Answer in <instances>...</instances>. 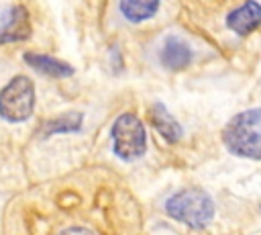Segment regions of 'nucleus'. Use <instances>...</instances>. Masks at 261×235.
<instances>
[{
	"mask_svg": "<svg viewBox=\"0 0 261 235\" xmlns=\"http://www.w3.org/2000/svg\"><path fill=\"white\" fill-rule=\"evenodd\" d=\"M222 141L232 155L261 159V108L234 114L222 131Z\"/></svg>",
	"mask_w": 261,
	"mask_h": 235,
	"instance_id": "1",
	"label": "nucleus"
},
{
	"mask_svg": "<svg viewBox=\"0 0 261 235\" xmlns=\"http://www.w3.org/2000/svg\"><path fill=\"white\" fill-rule=\"evenodd\" d=\"M165 213L179 223L202 229L214 217V202L202 190H181L167 198Z\"/></svg>",
	"mask_w": 261,
	"mask_h": 235,
	"instance_id": "2",
	"label": "nucleus"
},
{
	"mask_svg": "<svg viewBox=\"0 0 261 235\" xmlns=\"http://www.w3.org/2000/svg\"><path fill=\"white\" fill-rule=\"evenodd\" d=\"M112 149L120 159H139L147 149V133L141 119L133 112H122L110 127Z\"/></svg>",
	"mask_w": 261,
	"mask_h": 235,
	"instance_id": "3",
	"label": "nucleus"
},
{
	"mask_svg": "<svg viewBox=\"0 0 261 235\" xmlns=\"http://www.w3.org/2000/svg\"><path fill=\"white\" fill-rule=\"evenodd\" d=\"M35 110V84L18 74L0 90V116L6 123H22Z\"/></svg>",
	"mask_w": 261,
	"mask_h": 235,
	"instance_id": "4",
	"label": "nucleus"
},
{
	"mask_svg": "<svg viewBox=\"0 0 261 235\" xmlns=\"http://www.w3.org/2000/svg\"><path fill=\"white\" fill-rule=\"evenodd\" d=\"M31 18L29 10L20 4H14L6 10H0V43H18L29 39Z\"/></svg>",
	"mask_w": 261,
	"mask_h": 235,
	"instance_id": "5",
	"label": "nucleus"
},
{
	"mask_svg": "<svg viewBox=\"0 0 261 235\" xmlns=\"http://www.w3.org/2000/svg\"><path fill=\"white\" fill-rule=\"evenodd\" d=\"M192 57H194L192 47L188 45V41H184L177 35L165 37V41H163V45L159 49V61L169 72H179V69L188 67Z\"/></svg>",
	"mask_w": 261,
	"mask_h": 235,
	"instance_id": "6",
	"label": "nucleus"
},
{
	"mask_svg": "<svg viewBox=\"0 0 261 235\" xmlns=\"http://www.w3.org/2000/svg\"><path fill=\"white\" fill-rule=\"evenodd\" d=\"M224 22L232 33H237L239 37H245L261 25V4L257 0H247L234 10H230Z\"/></svg>",
	"mask_w": 261,
	"mask_h": 235,
	"instance_id": "7",
	"label": "nucleus"
},
{
	"mask_svg": "<svg viewBox=\"0 0 261 235\" xmlns=\"http://www.w3.org/2000/svg\"><path fill=\"white\" fill-rule=\"evenodd\" d=\"M22 59L27 61V65H31L35 72L47 76V78H55V80H61V78H69L73 74V67L67 63V61H61L53 55H47V53H33V51H27L22 55Z\"/></svg>",
	"mask_w": 261,
	"mask_h": 235,
	"instance_id": "8",
	"label": "nucleus"
},
{
	"mask_svg": "<svg viewBox=\"0 0 261 235\" xmlns=\"http://www.w3.org/2000/svg\"><path fill=\"white\" fill-rule=\"evenodd\" d=\"M151 123L155 127V131L167 141V143H177L181 139V125L171 116V112L165 108V104L155 102L149 110Z\"/></svg>",
	"mask_w": 261,
	"mask_h": 235,
	"instance_id": "9",
	"label": "nucleus"
},
{
	"mask_svg": "<svg viewBox=\"0 0 261 235\" xmlns=\"http://www.w3.org/2000/svg\"><path fill=\"white\" fill-rule=\"evenodd\" d=\"M118 10L128 22L139 25V22H145L157 14L159 0H120Z\"/></svg>",
	"mask_w": 261,
	"mask_h": 235,
	"instance_id": "10",
	"label": "nucleus"
},
{
	"mask_svg": "<svg viewBox=\"0 0 261 235\" xmlns=\"http://www.w3.org/2000/svg\"><path fill=\"white\" fill-rule=\"evenodd\" d=\"M84 114L82 112H65L57 119H51L45 123V135H61V133H73L82 129Z\"/></svg>",
	"mask_w": 261,
	"mask_h": 235,
	"instance_id": "11",
	"label": "nucleus"
},
{
	"mask_svg": "<svg viewBox=\"0 0 261 235\" xmlns=\"http://www.w3.org/2000/svg\"><path fill=\"white\" fill-rule=\"evenodd\" d=\"M57 235H94V233L90 229H86V227H67V229L59 231Z\"/></svg>",
	"mask_w": 261,
	"mask_h": 235,
	"instance_id": "12",
	"label": "nucleus"
},
{
	"mask_svg": "<svg viewBox=\"0 0 261 235\" xmlns=\"http://www.w3.org/2000/svg\"><path fill=\"white\" fill-rule=\"evenodd\" d=\"M110 55H112V65H114V72H118V69L122 67V55H120V51H118L116 47H112V49H110Z\"/></svg>",
	"mask_w": 261,
	"mask_h": 235,
	"instance_id": "13",
	"label": "nucleus"
}]
</instances>
